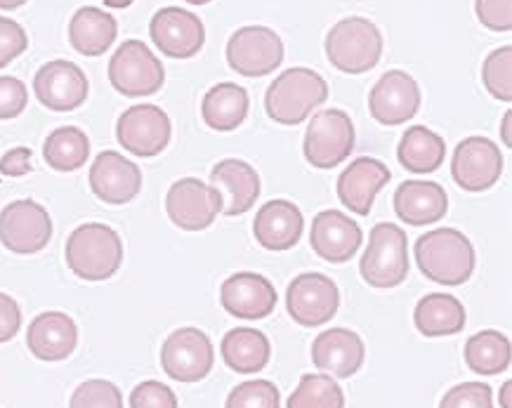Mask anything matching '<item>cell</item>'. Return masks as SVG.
Wrapping results in <instances>:
<instances>
[{
    "label": "cell",
    "mask_w": 512,
    "mask_h": 408,
    "mask_svg": "<svg viewBox=\"0 0 512 408\" xmlns=\"http://www.w3.org/2000/svg\"><path fill=\"white\" fill-rule=\"evenodd\" d=\"M416 262L425 279L442 286H461L475 272V248L458 229H432L416 241Z\"/></svg>",
    "instance_id": "obj_1"
},
{
    "label": "cell",
    "mask_w": 512,
    "mask_h": 408,
    "mask_svg": "<svg viewBox=\"0 0 512 408\" xmlns=\"http://www.w3.org/2000/svg\"><path fill=\"white\" fill-rule=\"evenodd\" d=\"M326 100L328 83L324 78L307 67H293L269 83L265 111L281 125H298Z\"/></svg>",
    "instance_id": "obj_2"
},
{
    "label": "cell",
    "mask_w": 512,
    "mask_h": 408,
    "mask_svg": "<svg viewBox=\"0 0 512 408\" xmlns=\"http://www.w3.org/2000/svg\"><path fill=\"white\" fill-rule=\"evenodd\" d=\"M123 243L114 229L88 222L67 241V265L83 281H107L121 269Z\"/></svg>",
    "instance_id": "obj_3"
},
{
    "label": "cell",
    "mask_w": 512,
    "mask_h": 408,
    "mask_svg": "<svg viewBox=\"0 0 512 408\" xmlns=\"http://www.w3.org/2000/svg\"><path fill=\"white\" fill-rule=\"evenodd\" d=\"M326 57L343 74H366L383 57V34L366 17L340 19L326 36Z\"/></svg>",
    "instance_id": "obj_4"
},
{
    "label": "cell",
    "mask_w": 512,
    "mask_h": 408,
    "mask_svg": "<svg viewBox=\"0 0 512 408\" xmlns=\"http://www.w3.org/2000/svg\"><path fill=\"white\" fill-rule=\"evenodd\" d=\"M359 272L361 279L373 288H397L404 284L409 276V239L404 229L390 222L373 227Z\"/></svg>",
    "instance_id": "obj_5"
},
{
    "label": "cell",
    "mask_w": 512,
    "mask_h": 408,
    "mask_svg": "<svg viewBox=\"0 0 512 408\" xmlns=\"http://www.w3.org/2000/svg\"><path fill=\"white\" fill-rule=\"evenodd\" d=\"M109 81L121 95L147 97L163 88L166 69L142 41H126L111 55Z\"/></svg>",
    "instance_id": "obj_6"
},
{
    "label": "cell",
    "mask_w": 512,
    "mask_h": 408,
    "mask_svg": "<svg viewBox=\"0 0 512 408\" xmlns=\"http://www.w3.org/2000/svg\"><path fill=\"white\" fill-rule=\"evenodd\" d=\"M354 149L352 118L340 109L317 111L305 133L303 151L312 168H338Z\"/></svg>",
    "instance_id": "obj_7"
},
{
    "label": "cell",
    "mask_w": 512,
    "mask_h": 408,
    "mask_svg": "<svg viewBox=\"0 0 512 408\" xmlns=\"http://www.w3.org/2000/svg\"><path fill=\"white\" fill-rule=\"evenodd\" d=\"M284 62V41L267 26H241L227 43V64L236 74L260 78Z\"/></svg>",
    "instance_id": "obj_8"
},
{
    "label": "cell",
    "mask_w": 512,
    "mask_h": 408,
    "mask_svg": "<svg viewBox=\"0 0 512 408\" xmlns=\"http://www.w3.org/2000/svg\"><path fill=\"white\" fill-rule=\"evenodd\" d=\"M213 342L199 328H177L163 342L161 366L177 383H199L213 371Z\"/></svg>",
    "instance_id": "obj_9"
},
{
    "label": "cell",
    "mask_w": 512,
    "mask_h": 408,
    "mask_svg": "<svg viewBox=\"0 0 512 408\" xmlns=\"http://www.w3.org/2000/svg\"><path fill=\"white\" fill-rule=\"evenodd\" d=\"M166 210L175 227L185 232H203L222 213V194L213 184L182 177L168 189Z\"/></svg>",
    "instance_id": "obj_10"
},
{
    "label": "cell",
    "mask_w": 512,
    "mask_h": 408,
    "mask_svg": "<svg viewBox=\"0 0 512 408\" xmlns=\"http://www.w3.org/2000/svg\"><path fill=\"white\" fill-rule=\"evenodd\" d=\"M52 220L41 203L22 199L12 201L0 213V243L12 253L31 255L48 246Z\"/></svg>",
    "instance_id": "obj_11"
},
{
    "label": "cell",
    "mask_w": 512,
    "mask_h": 408,
    "mask_svg": "<svg viewBox=\"0 0 512 408\" xmlns=\"http://www.w3.org/2000/svg\"><path fill=\"white\" fill-rule=\"evenodd\" d=\"M286 307L295 324L307 328L321 326L336 317L340 307V291L326 274H300L288 286Z\"/></svg>",
    "instance_id": "obj_12"
},
{
    "label": "cell",
    "mask_w": 512,
    "mask_h": 408,
    "mask_svg": "<svg viewBox=\"0 0 512 408\" xmlns=\"http://www.w3.org/2000/svg\"><path fill=\"white\" fill-rule=\"evenodd\" d=\"M170 118L156 104H137L121 114L116 123L118 144L130 154L152 159L170 142Z\"/></svg>",
    "instance_id": "obj_13"
},
{
    "label": "cell",
    "mask_w": 512,
    "mask_h": 408,
    "mask_svg": "<svg viewBox=\"0 0 512 408\" xmlns=\"http://www.w3.org/2000/svg\"><path fill=\"white\" fill-rule=\"evenodd\" d=\"M451 175L465 192H487L503 175V154L489 137H468L458 144Z\"/></svg>",
    "instance_id": "obj_14"
},
{
    "label": "cell",
    "mask_w": 512,
    "mask_h": 408,
    "mask_svg": "<svg viewBox=\"0 0 512 408\" xmlns=\"http://www.w3.org/2000/svg\"><path fill=\"white\" fill-rule=\"evenodd\" d=\"M88 78L81 67L67 59H52L34 76V92L38 102L50 111H74L88 100Z\"/></svg>",
    "instance_id": "obj_15"
},
{
    "label": "cell",
    "mask_w": 512,
    "mask_h": 408,
    "mask_svg": "<svg viewBox=\"0 0 512 408\" xmlns=\"http://www.w3.org/2000/svg\"><path fill=\"white\" fill-rule=\"evenodd\" d=\"M149 36L163 55L189 59L199 55L206 43V26L194 12L182 8H163L149 22Z\"/></svg>",
    "instance_id": "obj_16"
},
{
    "label": "cell",
    "mask_w": 512,
    "mask_h": 408,
    "mask_svg": "<svg viewBox=\"0 0 512 408\" xmlns=\"http://www.w3.org/2000/svg\"><path fill=\"white\" fill-rule=\"evenodd\" d=\"M420 109V88L416 78L406 71H387L373 85L369 95V111L378 123L402 125L411 121Z\"/></svg>",
    "instance_id": "obj_17"
},
{
    "label": "cell",
    "mask_w": 512,
    "mask_h": 408,
    "mask_svg": "<svg viewBox=\"0 0 512 408\" xmlns=\"http://www.w3.org/2000/svg\"><path fill=\"white\" fill-rule=\"evenodd\" d=\"M220 302L236 319L260 321L267 319L277 307V291L262 274L239 272L222 284Z\"/></svg>",
    "instance_id": "obj_18"
},
{
    "label": "cell",
    "mask_w": 512,
    "mask_h": 408,
    "mask_svg": "<svg viewBox=\"0 0 512 408\" xmlns=\"http://www.w3.org/2000/svg\"><path fill=\"white\" fill-rule=\"evenodd\" d=\"M90 189L109 206H126L140 194L142 173L118 151H102L90 168Z\"/></svg>",
    "instance_id": "obj_19"
},
{
    "label": "cell",
    "mask_w": 512,
    "mask_h": 408,
    "mask_svg": "<svg viewBox=\"0 0 512 408\" xmlns=\"http://www.w3.org/2000/svg\"><path fill=\"white\" fill-rule=\"evenodd\" d=\"M310 243L321 260L343 265L357 255L359 246L364 243V232L340 210H324L312 220Z\"/></svg>",
    "instance_id": "obj_20"
},
{
    "label": "cell",
    "mask_w": 512,
    "mask_h": 408,
    "mask_svg": "<svg viewBox=\"0 0 512 408\" xmlns=\"http://www.w3.org/2000/svg\"><path fill=\"white\" fill-rule=\"evenodd\" d=\"M364 340L347 328H331L312 342V364L331 378H352L364 366Z\"/></svg>",
    "instance_id": "obj_21"
},
{
    "label": "cell",
    "mask_w": 512,
    "mask_h": 408,
    "mask_svg": "<svg viewBox=\"0 0 512 408\" xmlns=\"http://www.w3.org/2000/svg\"><path fill=\"white\" fill-rule=\"evenodd\" d=\"M390 168L378 159H357L350 163V168H345L338 177V196L352 213L357 215H369L373 208V201L380 194V189L387 187L390 182Z\"/></svg>",
    "instance_id": "obj_22"
},
{
    "label": "cell",
    "mask_w": 512,
    "mask_h": 408,
    "mask_svg": "<svg viewBox=\"0 0 512 408\" xmlns=\"http://www.w3.org/2000/svg\"><path fill=\"white\" fill-rule=\"evenodd\" d=\"M210 182L222 194V213L229 217L244 215L260 196V175L241 159H225L210 173Z\"/></svg>",
    "instance_id": "obj_23"
},
{
    "label": "cell",
    "mask_w": 512,
    "mask_h": 408,
    "mask_svg": "<svg viewBox=\"0 0 512 408\" xmlns=\"http://www.w3.org/2000/svg\"><path fill=\"white\" fill-rule=\"evenodd\" d=\"M303 213L291 201L274 199L260 206L253 222V236L267 250H291L303 236Z\"/></svg>",
    "instance_id": "obj_24"
},
{
    "label": "cell",
    "mask_w": 512,
    "mask_h": 408,
    "mask_svg": "<svg viewBox=\"0 0 512 408\" xmlns=\"http://www.w3.org/2000/svg\"><path fill=\"white\" fill-rule=\"evenodd\" d=\"M26 345L41 361H62L74 354L78 345V328L64 312H45L31 321L26 331Z\"/></svg>",
    "instance_id": "obj_25"
},
{
    "label": "cell",
    "mask_w": 512,
    "mask_h": 408,
    "mask_svg": "<svg viewBox=\"0 0 512 408\" xmlns=\"http://www.w3.org/2000/svg\"><path fill=\"white\" fill-rule=\"evenodd\" d=\"M397 217L411 227L435 225L449 213V194L437 182L409 180L395 192Z\"/></svg>",
    "instance_id": "obj_26"
},
{
    "label": "cell",
    "mask_w": 512,
    "mask_h": 408,
    "mask_svg": "<svg viewBox=\"0 0 512 408\" xmlns=\"http://www.w3.org/2000/svg\"><path fill=\"white\" fill-rule=\"evenodd\" d=\"M118 36L116 19L100 8L85 5L76 10L69 24V41L78 55L100 57L114 45Z\"/></svg>",
    "instance_id": "obj_27"
},
{
    "label": "cell",
    "mask_w": 512,
    "mask_h": 408,
    "mask_svg": "<svg viewBox=\"0 0 512 408\" xmlns=\"http://www.w3.org/2000/svg\"><path fill=\"white\" fill-rule=\"evenodd\" d=\"M413 321L425 338H449L465 328V307L454 295L430 293L416 305Z\"/></svg>",
    "instance_id": "obj_28"
},
{
    "label": "cell",
    "mask_w": 512,
    "mask_h": 408,
    "mask_svg": "<svg viewBox=\"0 0 512 408\" xmlns=\"http://www.w3.org/2000/svg\"><path fill=\"white\" fill-rule=\"evenodd\" d=\"M225 364L239 375H255L269 364L272 345L267 335L255 328H232L220 345Z\"/></svg>",
    "instance_id": "obj_29"
},
{
    "label": "cell",
    "mask_w": 512,
    "mask_h": 408,
    "mask_svg": "<svg viewBox=\"0 0 512 408\" xmlns=\"http://www.w3.org/2000/svg\"><path fill=\"white\" fill-rule=\"evenodd\" d=\"M248 104V92L241 85L218 83L203 95L201 116L210 130L229 133L246 121Z\"/></svg>",
    "instance_id": "obj_30"
},
{
    "label": "cell",
    "mask_w": 512,
    "mask_h": 408,
    "mask_svg": "<svg viewBox=\"0 0 512 408\" xmlns=\"http://www.w3.org/2000/svg\"><path fill=\"white\" fill-rule=\"evenodd\" d=\"M397 159L411 173H435L437 168H442L446 159L444 137H439L435 130L425 128V125H413L402 135Z\"/></svg>",
    "instance_id": "obj_31"
},
{
    "label": "cell",
    "mask_w": 512,
    "mask_h": 408,
    "mask_svg": "<svg viewBox=\"0 0 512 408\" xmlns=\"http://www.w3.org/2000/svg\"><path fill=\"white\" fill-rule=\"evenodd\" d=\"M512 345L498 331L475 333L465 342V364L477 375H501L510 368Z\"/></svg>",
    "instance_id": "obj_32"
},
{
    "label": "cell",
    "mask_w": 512,
    "mask_h": 408,
    "mask_svg": "<svg viewBox=\"0 0 512 408\" xmlns=\"http://www.w3.org/2000/svg\"><path fill=\"white\" fill-rule=\"evenodd\" d=\"M90 156V140L83 130L67 125L57 128L48 135L43 144V159L57 173H74L83 168Z\"/></svg>",
    "instance_id": "obj_33"
},
{
    "label": "cell",
    "mask_w": 512,
    "mask_h": 408,
    "mask_svg": "<svg viewBox=\"0 0 512 408\" xmlns=\"http://www.w3.org/2000/svg\"><path fill=\"white\" fill-rule=\"evenodd\" d=\"M288 408H345V394L331 375H303L288 397Z\"/></svg>",
    "instance_id": "obj_34"
},
{
    "label": "cell",
    "mask_w": 512,
    "mask_h": 408,
    "mask_svg": "<svg viewBox=\"0 0 512 408\" xmlns=\"http://www.w3.org/2000/svg\"><path fill=\"white\" fill-rule=\"evenodd\" d=\"M482 81L496 100L510 102L512 100V48L503 45L496 48L491 55L484 59L482 67Z\"/></svg>",
    "instance_id": "obj_35"
},
{
    "label": "cell",
    "mask_w": 512,
    "mask_h": 408,
    "mask_svg": "<svg viewBox=\"0 0 512 408\" xmlns=\"http://www.w3.org/2000/svg\"><path fill=\"white\" fill-rule=\"evenodd\" d=\"M279 390L269 380H248L236 385L227 397L225 408H279Z\"/></svg>",
    "instance_id": "obj_36"
},
{
    "label": "cell",
    "mask_w": 512,
    "mask_h": 408,
    "mask_svg": "<svg viewBox=\"0 0 512 408\" xmlns=\"http://www.w3.org/2000/svg\"><path fill=\"white\" fill-rule=\"evenodd\" d=\"M69 408H123V397L109 380H85L71 394Z\"/></svg>",
    "instance_id": "obj_37"
},
{
    "label": "cell",
    "mask_w": 512,
    "mask_h": 408,
    "mask_svg": "<svg viewBox=\"0 0 512 408\" xmlns=\"http://www.w3.org/2000/svg\"><path fill=\"white\" fill-rule=\"evenodd\" d=\"M439 408H494L491 387L484 383H461L442 397Z\"/></svg>",
    "instance_id": "obj_38"
},
{
    "label": "cell",
    "mask_w": 512,
    "mask_h": 408,
    "mask_svg": "<svg viewBox=\"0 0 512 408\" xmlns=\"http://www.w3.org/2000/svg\"><path fill=\"white\" fill-rule=\"evenodd\" d=\"M130 408H177V397L168 385L159 380H147L130 394Z\"/></svg>",
    "instance_id": "obj_39"
},
{
    "label": "cell",
    "mask_w": 512,
    "mask_h": 408,
    "mask_svg": "<svg viewBox=\"0 0 512 408\" xmlns=\"http://www.w3.org/2000/svg\"><path fill=\"white\" fill-rule=\"evenodd\" d=\"M26 48H29V36H26L22 24H17L10 17H0V69L8 67L12 59H17Z\"/></svg>",
    "instance_id": "obj_40"
},
{
    "label": "cell",
    "mask_w": 512,
    "mask_h": 408,
    "mask_svg": "<svg viewBox=\"0 0 512 408\" xmlns=\"http://www.w3.org/2000/svg\"><path fill=\"white\" fill-rule=\"evenodd\" d=\"M29 104L26 85L15 76H0V121L17 118Z\"/></svg>",
    "instance_id": "obj_41"
},
{
    "label": "cell",
    "mask_w": 512,
    "mask_h": 408,
    "mask_svg": "<svg viewBox=\"0 0 512 408\" xmlns=\"http://www.w3.org/2000/svg\"><path fill=\"white\" fill-rule=\"evenodd\" d=\"M477 19L491 31L512 29V0H475Z\"/></svg>",
    "instance_id": "obj_42"
},
{
    "label": "cell",
    "mask_w": 512,
    "mask_h": 408,
    "mask_svg": "<svg viewBox=\"0 0 512 408\" xmlns=\"http://www.w3.org/2000/svg\"><path fill=\"white\" fill-rule=\"evenodd\" d=\"M19 326H22V312L17 300H12L8 293H0V342L15 338Z\"/></svg>",
    "instance_id": "obj_43"
},
{
    "label": "cell",
    "mask_w": 512,
    "mask_h": 408,
    "mask_svg": "<svg viewBox=\"0 0 512 408\" xmlns=\"http://www.w3.org/2000/svg\"><path fill=\"white\" fill-rule=\"evenodd\" d=\"M31 170H34V166H31V149L26 147L12 149L0 159V175L22 177L26 173H31Z\"/></svg>",
    "instance_id": "obj_44"
},
{
    "label": "cell",
    "mask_w": 512,
    "mask_h": 408,
    "mask_svg": "<svg viewBox=\"0 0 512 408\" xmlns=\"http://www.w3.org/2000/svg\"><path fill=\"white\" fill-rule=\"evenodd\" d=\"M510 123H512V114L508 111V114L503 116V142H505V147H510V144H512V137H510Z\"/></svg>",
    "instance_id": "obj_45"
},
{
    "label": "cell",
    "mask_w": 512,
    "mask_h": 408,
    "mask_svg": "<svg viewBox=\"0 0 512 408\" xmlns=\"http://www.w3.org/2000/svg\"><path fill=\"white\" fill-rule=\"evenodd\" d=\"M510 392H512V383L508 380V383L503 385L501 397H498V399H501V408H512V406H510Z\"/></svg>",
    "instance_id": "obj_46"
},
{
    "label": "cell",
    "mask_w": 512,
    "mask_h": 408,
    "mask_svg": "<svg viewBox=\"0 0 512 408\" xmlns=\"http://www.w3.org/2000/svg\"><path fill=\"white\" fill-rule=\"evenodd\" d=\"M26 0H0V10H17L22 8Z\"/></svg>",
    "instance_id": "obj_47"
},
{
    "label": "cell",
    "mask_w": 512,
    "mask_h": 408,
    "mask_svg": "<svg viewBox=\"0 0 512 408\" xmlns=\"http://www.w3.org/2000/svg\"><path fill=\"white\" fill-rule=\"evenodd\" d=\"M104 5H107V8L123 10V8H128V5H133V0H104Z\"/></svg>",
    "instance_id": "obj_48"
},
{
    "label": "cell",
    "mask_w": 512,
    "mask_h": 408,
    "mask_svg": "<svg viewBox=\"0 0 512 408\" xmlns=\"http://www.w3.org/2000/svg\"><path fill=\"white\" fill-rule=\"evenodd\" d=\"M187 3H192V5H206V3H210V0H187Z\"/></svg>",
    "instance_id": "obj_49"
}]
</instances>
